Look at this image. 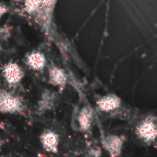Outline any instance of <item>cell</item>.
I'll return each mask as SVG.
<instances>
[{
	"instance_id": "cell-1",
	"label": "cell",
	"mask_w": 157,
	"mask_h": 157,
	"mask_svg": "<svg viewBox=\"0 0 157 157\" xmlns=\"http://www.w3.org/2000/svg\"><path fill=\"white\" fill-rule=\"evenodd\" d=\"M26 104L22 97L6 89H0V113L20 115L24 114Z\"/></svg>"
},
{
	"instance_id": "cell-2",
	"label": "cell",
	"mask_w": 157,
	"mask_h": 157,
	"mask_svg": "<svg viewBox=\"0 0 157 157\" xmlns=\"http://www.w3.org/2000/svg\"><path fill=\"white\" fill-rule=\"evenodd\" d=\"M2 75L7 86L16 87L22 82L25 73L23 68L17 62L9 61L3 66Z\"/></svg>"
},
{
	"instance_id": "cell-3",
	"label": "cell",
	"mask_w": 157,
	"mask_h": 157,
	"mask_svg": "<svg viewBox=\"0 0 157 157\" xmlns=\"http://www.w3.org/2000/svg\"><path fill=\"white\" fill-rule=\"evenodd\" d=\"M25 62L31 70L36 72L42 71L46 66V57L44 53L36 50L27 53Z\"/></svg>"
},
{
	"instance_id": "cell-4",
	"label": "cell",
	"mask_w": 157,
	"mask_h": 157,
	"mask_svg": "<svg viewBox=\"0 0 157 157\" xmlns=\"http://www.w3.org/2000/svg\"><path fill=\"white\" fill-rule=\"evenodd\" d=\"M40 142L46 152L56 153L58 151L59 139L55 132L52 131H44L40 136Z\"/></svg>"
},
{
	"instance_id": "cell-5",
	"label": "cell",
	"mask_w": 157,
	"mask_h": 157,
	"mask_svg": "<svg viewBox=\"0 0 157 157\" xmlns=\"http://www.w3.org/2000/svg\"><path fill=\"white\" fill-rule=\"evenodd\" d=\"M54 102H55V94L48 89L44 90L37 103V109H36L37 113L43 114L46 111L52 109V108L54 106Z\"/></svg>"
},
{
	"instance_id": "cell-6",
	"label": "cell",
	"mask_w": 157,
	"mask_h": 157,
	"mask_svg": "<svg viewBox=\"0 0 157 157\" xmlns=\"http://www.w3.org/2000/svg\"><path fill=\"white\" fill-rule=\"evenodd\" d=\"M49 81L53 86H63L66 83V75L61 68L52 65L49 68Z\"/></svg>"
},
{
	"instance_id": "cell-7",
	"label": "cell",
	"mask_w": 157,
	"mask_h": 157,
	"mask_svg": "<svg viewBox=\"0 0 157 157\" xmlns=\"http://www.w3.org/2000/svg\"><path fill=\"white\" fill-rule=\"evenodd\" d=\"M42 0H24V7L27 13L32 15L40 12Z\"/></svg>"
},
{
	"instance_id": "cell-8",
	"label": "cell",
	"mask_w": 157,
	"mask_h": 157,
	"mask_svg": "<svg viewBox=\"0 0 157 157\" xmlns=\"http://www.w3.org/2000/svg\"><path fill=\"white\" fill-rule=\"evenodd\" d=\"M119 100L114 98H107L105 99H102L100 101V108L103 110H109L113 109L116 107H118Z\"/></svg>"
},
{
	"instance_id": "cell-9",
	"label": "cell",
	"mask_w": 157,
	"mask_h": 157,
	"mask_svg": "<svg viewBox=\"0 0 157 157\" xmlns=\"http://www.w3.org/2000/svg\"><path fill=\"white\" fill-rule=\"evenodd\" d=\"M155 132L156 131L152 123H145L141 129V134L148 139H152L153 137H155Z\"/></svg>"
},
{
	"instance_id": "cell-10",
	"label": "cell",
	"mask_w": 157,
	"mask_h": 157,
	"mask_svg": "<svg viewBox=\"0 0 157 157\" xmlns=\"http://www.w3.org/2000/svg\"><path fill=\"white\" fill-rule=\"evenodd\" d=\"M79 122H80L81 127L84 130L87 129V127L89 126V116H88V114H87V112L86 110H84L81 113V115L79 117Z\"/></svg>"
},
{
	"instance_id": "cell-11",
	"label": "cell",
	"mask_w": 157,
	"mask_h": 157,
	"mask_svg": "<svg viewBox=\"0 0 157 157\" xmlns=\"http://www.w3.org/2000/svg\"><path fill=\"white\" fill-rule=\"evenodd\" d=\"M10 36V28L9 27H2L0 29V40H5Z\"/></svg>"
},
{
	"instance_id": "cell-12",
	"label": "cell",
	"mask_w": 157,
	"mask_h": 157,
	"mask_svg": "<svg viewBox=\"0 0 157 157\" xmlns=\"http://www.w3.org/2000/svg\"><path fill=\"white\" fill-rule=\"evenodd\" d=\"M7 11H8L7 6H5V5H3V4H0V20L3 17V16L7 13Z\"/></svg>"
},
{
	"instance_id": "cell-13",
	"label": "cell",
	"mask_w": 157,
	"mask_h": 157,
	"mask_svg": "<svg viewBox=\"0 0 157 157\" xmlns=\"http://www.w3.org/2000/svg\"><path fill=\"white\" fill-rule=\"evenodd\" d=\"M2 145H3V141H2V139L0 138V148H1Z\"/></svg>"
},
{
	"instance_id": "cell-14",
	"label": "cell",
	"mask_w": 157,
	"mask_h": 157,
	"mask_svg": "<svg viewBox=\"0 0 157 157\" xmlns=\"http://www.w3.org/2000/svg\"><path fill=\"white\" fill-rule=\"evenodd\" d=\"M2 49H3V48H2V46H1V44H0V52H2Z\"/></svg>"
}]
</instances>
